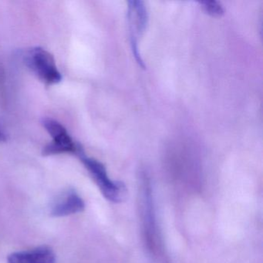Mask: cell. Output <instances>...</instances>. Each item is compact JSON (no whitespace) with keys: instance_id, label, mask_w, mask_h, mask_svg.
<instances>
[{"instance_id":"cell-1","label":"cell","mask_w":263,"mask_h":263,"mask_svg":"<svg viewBox=\"0 0 263 263\" xmlns=\"http://www.w3.org/2000/svg\"><path fill=\"white\" fill-rule=\"evenodd\" d=\"M78 155L98 184L102 195L108 201L118 203L124 199L127 194L125 186L120 181H115L110 179L102 163L98 160L86 156L83 149L80 151Z\"/></svg>"},{"instance_id":"cell-2","label":"cell","mask_w":263,"mask_h":263,"mask_svg":"<svg viewBox=\"0 0 263 263\" xmlns=\"http://www.w3.org/2000/svg\"><path fill=\"white\" fill-rule=\"evenodd\" d=\"M27 67L47 85L58 84L62 81L53 55L42 47L28 49L24 55Z\"/></svg>"},{"instance_id":"cell-3","label":"cell","mask_w":263,"mask_h":263,"mask_svg":"<svg viewBox=\"0 0 263 263\" xmlns=\"http://www.w3.org/2000/svg\"><path fill=\"white\" fill-rule=\"evenodd\" d=\"M42 124L53 138L52 142L44 147L43 155L45 156L64 153L78 155L82 149L81 145L75 144L64 125L56 120L45 118L42 120Z\"/></svg>"},{"instance_id":"cell-4","label":"cell","mask_w":263,"mask_h":263,"mask_svg":"<svg viewBox=\"0 0 263 263\" xmlns=\"http://www.w3.org/2000/svg\"><path fill=\"white\" fill-rule=\"evenodd\" d=\"M128 18L129 27H130V44L132 50L140 65L144 67L141 57L138 53V39L141 33L145 30L147 22V10L144 7L142 1H130L128 3Z\"/></svg>"},{"instance_id":"cell-5","label":"cell","mask_w":263,"mask_h":263,"mask_svg":"<svg viewBox=\"0 0 263 263\" xmlns=\"http://www.w3.org/2000/svg\"><path fill=\"white\" fill-rule=\"evenodd\" d=\"M8 263H56V257L51 249L41 246L30 251L12 253Z\"/></svg>"},{"instance_id":"cell-6","label":"cell","mask_w":263,"mask_h":263,"mask_svg":"<svg viewBox=\"0 0 263 263\" xmlns=\"http://www.w3.org/2000/svg\"><path fill=\"white\" fill-rule=\"evenodd\" d=\"M85 204L76 192H69L63 196L51 210V215L55 217H64L82 212Z\"/></svg>"},{"instance_id":"cell-7","label":"cell","mask_w":263,"mask_h":263,"mask_svg":"<svg viewBox=\"0 0 263 263\" xmlns=\"http://www.w3.org/2000/svg\"><path fill=\"white\" fill-rule=\"evenodd\" d=\"M144 187L141 191V198L143 200V206H144V232H145V238H147V243L150 247H153L155 237H154V224H153V213L152 209V198H151V190L148 185L144 183Z\"/></svg>"},{"instance_id":"cell-8","label":"cell","mask_w":263,"mask_h":263,"mask_svg":"<svg viewBox=\"0 0 263 263\" xmlns=\"http://www.w3.org/2000/svg\"><path fill=\"white\" fill-rule=\"evenodd\" d=\"M201 9L207 14L214 17H219L224 14V10L219 3L216 1H202L199 3Z\"/></svg>"},{"instance_id":"cell-9","label":"cell","mask_w":263,"mask_h":263,"mask_svg":"<svg viewBox=\"0 0 263 263\" xmlns=\"http://www.w3.org/2000/svg\"><path fill=\"white\" fill-rule=\"evenodd\" d=\"M7 141V135L3 132L2 129H0V142H4Z\"/></svg>"}]
</instances>
